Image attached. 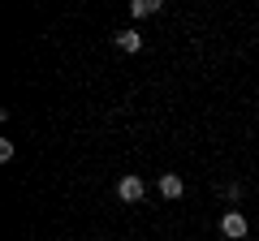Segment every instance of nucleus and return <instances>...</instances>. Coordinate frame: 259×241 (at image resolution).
<instances>
[{
	"label": "nucleus",
	"mask_w": 259,
	"mask_h": 241,
	"mask_svg": "<svg viewBox=\"0 0 259 241\" xmlns=\"http://www.w3.org/2000/svg\"><path fill=\"white\" fill-rule=\"evenodd\" d=\"M130 13H134V18H151V13H160V0H134Z\"/></svg>",
	"instance_id": "obj_5"
},
{
	"label": "nucleus",
	"mask_w": 259,
	"mask_h": 241,
	"mask_svg": "<svg viewBox=\"0 0 259 241\" xmlns=\"http://www.w3.org/2000/svg\"><path fill=\"white\" fill-rule=\"evenodd\" d=\"M117 194H121V203H139L143 194H147V186H143V176H134V172H125L117 181Z\"/></svg>",
	"instance_id": "obj_2"
},
{
	"label": "nucleus",
	"mask_w": 259,
	"mask_h": 241,
	"mask_svg": "<svg viewBox=\"0 0 259 241\" xmlns=\"http://www.w3.org/2000/svg\"><path fill=\"white\" fill-rule=\"evenodd\" d=\"M9 159H13V142L5 138V142H0V164H9Z\"/></svg>",
	"instance_id": "obj_6"
},
{
	"label": "nucleus",
	"mask_w": 259,
	"mask_h": 241,
	"mask_svg": "<svg viewBox=\"0 0 259 241\" xmlns=\"http://www.w3.org/2000/svg\"><path fill=\"white\" fill-rule=\"evenodd\" d=\"M221 232H225L229 241H242V237L250 232V224H246V215H242V211H225V215H221Z\"/></svg>",
	"instance_id": "obj_1"
},
{
	"label": "nucleus",
	"mask_w": 259,
	"mask_h": 241,
	"mask_svg": "<svg viewBox=\"0 0 259 241\" xmlns=\"http://www.w3.org/2000/svg\"><path fill=\"white\" fill-rule=\"evenodd\" d=\"M160 194H164V198H182L186 194V181L177 172H160Z\"/></svg>",
	"instance_id": "obj_3"
},
{
	"label": "nucleus",
	"mask_w": 259,
	"mask_h": 241,
	"mask_svg": "<svg viewBox=\"0 0 259 241\" xmlns=\"http://www.w3.org/2000/svg\"><path fill=\"white\" fill-rule=\"evenodd\" d=\"M112 39H117L121 52H139V47H143V35H139V30H117Z\"/></svg>",
	"instance_id": "obj_4"
}]
</instances>
